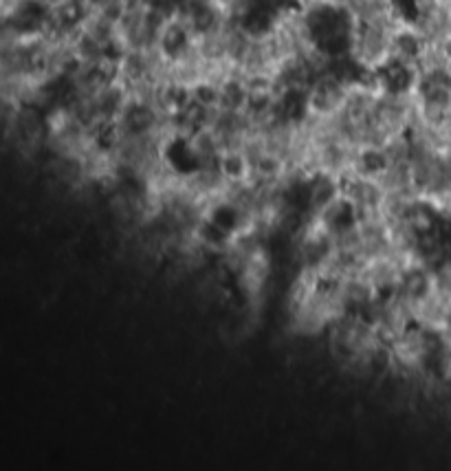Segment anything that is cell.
<instances>
[{
	"label": "cell",
	"instance_id": "obj_1",
	"mask_svg": "<svg viewBox=\"0 0 451 471\" xmlns=\"http://www.w3.org/2000/svg\"><path fill=\"white\" fill-rule=\"evenodd\" d=\"M401 23H356L350 56L364 71H379L392 59V38Z\"/></svg>",
	"mask_w": 451,
	"mask_h": 471
},
{
	"label": "cell",
	"instance_id": "obj_2",
	"mask_svg": "<svg viewBox=\"0 0 451 471\" xmlns=\"http://www.w3.org/2000/svg\"><path fill=\"white\" fill-rule=\"evenodd\" d=\"M353 84L344 82L333 73H324L309 88V113L317 117H330L344 108Z\"/></svg>",
	"mask_w": 451,
	"mask_h": 471
},
{
	"label": "cell",
	"instance_id": "obj_3",
	"mask_svg": "<svg viewBox=\"0 0 451 471\" xmlns=\"http://www.w3.org/2000/svg\"><path fill=\"white\" fill-rule=\"evenodd\" d=\"M436 47H438L440 56H443L445 62L451 67V32L443 40H440V42H436Z\"/></svg>",
	"mask_w": 451,
	"mask_h": 471
},
{
	"label": "cell",
	"instance_id": "obj_4",
	"mask_svg": "<svg viewBox=\"0 0 451 471\" xmlns=\"http://www.w3.org/2000/svg\"><path fill=\"white\" fill-rule=\"evenodd\" d=\"M449 27H451V7H449Z\"/></svg>",
	"mask_w": 451,
	"mask_h": 471
}]
</instances>
